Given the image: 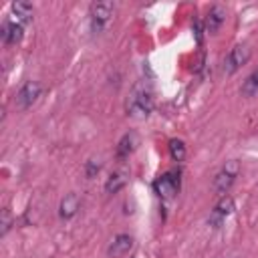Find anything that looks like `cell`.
Masks as SVG:
<instances>
[{
	"label": "cell",
	"mask_w": 258,
	"mask_h": 258,
	"mask_svg": "<svg viewBox=\"0 0 258 258\" xmlns=\"http://www.w3.org/2000/svg\"><path fill=\"white\" fill-rule=\"evenodd\" d=\"M232 212H234V200H232L230 196H222L220 202L214 206V210H212V214H210V218H208V224H210L212 228H220Z\"/></svg>",
	"instance_id": "cell-7"
},
{
	"label": "cell",
	"mask_w": 258,
	"mask_h": 258,
	"mask_svg": "<svg viewBox=\"0 0 258 258\" xmlns=\"http://www.w3.org/2000/svg\"><path fill=\"white\" fill-rule=\"evenodd\" d=\"M242 95H246V97H254V95H258V69L256 71H252L248 77H246V81L242 83Z\"/></svg>",
	"instance_id": "cell-15"
},
{
	"label": "cell",
	"mask_w": 258,
	"mask_h": 258,
	"mask_svg": "<svg viewBox=\"0 0 258 258\" xmlns=\"http://www.w3.org/2000/svg\"><path fill=\"white\" fill-rule=\"evenodd\" d=\"M238 173H240V163H238L236 159L226 161L224 167H222V169L216 173V177H214V191L220 194V196H226L228 189L234 185Z\"/></svg>",
	"instance_id": "cell-2"
},
{
	"label": "cell",
	"mask_w": 258,
	"mask_h": 258,
	"mask_svg": "<svg viewBox=\"0 0 258 258\" xmlns=\"http://www.w3.org/2000/svg\"><path fill=\"white\" fill-rule=\"evenodd\" d=\"M125 111L133 119H145L153 111V93L143 83L135 85L125 101Z\"/></svg>",
	"instance_id": "cell-1"
},
{
	"label": "cell",
	"mask_w": 258,
	"mask_h": 258,
	"mask_svg": "<svg viewBox=\"0 0 258 258\" xmlns=\"http://www.w3.org/2000/svg\"><path fill=\"white\" fill-rule=\"evenodd\" d=\"M113 12H115V4L113 2H93L91 4V28L93 32H101L107 28V24L111 22L113 18Z\"/></svg>",
	"instance_id": "cell-3"
},
{
	"label": "cell",
	"mask_w": 258,
	"mask_h": 258,
	"mask_svg": "<svg viewBox=\"0 0 258 258\" xmlns=\"http://www.w3.org/2000/svg\"><path fill=\"white\" fill-rule=\"evenodd\" d=\"M127 177H129V171H127V169H117V171H113V173L107 177V181H105V191H107V194H117V191L127 183Z\"/></svg>",
	"instance_id": "cell-13"
},
{
	"label": "cell",
	"mask_w": 258,
	"mask_h": 258,
	"mask_svg": "<svg viewBox=\"0 0 258 258\" xmlns=\"http://www.w3.org/2000/svg\"><path fill=\"white\" fill-rule=\"evenodd\" d=\"M79 206H81V200L77 194H67L62 200H60V206H58V216L62 220H71L77 216L79 212Z\"/></svg>",
	"instance_id": "cell-11"
},
{
	"label": "cell",
	"mask_w": 258,
	"mask_h": 258,
	"mask_svg": "<svg viewBox=\"0 0 258 258\" xmlns=\"http://www.w3.org/2000/svg\"><path fill=\"white\" fill-rule=\"evenodd\" d=\"M99 169H101V163L99 161H95V159H89L87 161V177H95L99 173Z\"/></svg>",
	"instance_id": "cell-18"
},
{
	"label": "cell",
	"mask_w": 258,
	"mask_h": 258,
	"mask_svg": "<svg viewBox=\"0 0 258 258\" xmlns=\"http://www.w3.org/2000/svg\"><path fill=\"white\" fill-rule=\"evenodd\" d=\"M250 58V48L246 44H236L224 58V73L234 75L238 69H242Z\"/></svg>",
	"instance_id": "cell-6"
},
{
	"label": "cell",
	"mask_w": 258,
	"mask_h": 258,
	"mask_svg": "<svg viewBox=\"0 0 258 258\" xmlns=\"http://www.w3.org/2000/svg\"><path fill=\"white\" fill-rule=\"evenodd\" d=\"M40 91H42V87H40L38 81H26V83L18 89V93H16V97H14L16 109H20V111L30 109V107L36 103V99L40 97Z\"/></svg>",
	"instance_id": "cell-4"
},
{
	"label": "cell",
	"mask_w": 258,
	"mask_h": 258,
	"mask_svg": "<svg viewBox=\"0 0 258 258\" xmlns=\"http://www.w3.org/2000/svg\"><path fill=\"white\" fill-rule=\"evenodd\" d=\"M10 12H12V16H14L16 22L26 24V22L32 20V12H34V10H32V6H30L28 2H12Z\"/></svg>",
	"instance_id": "cell-14"
},
{
	"label": "cell",
	"mask_w": 258,
	"mask_h": 258,
	"mask_svg": "<svg viewBox=\"0 0 258 258\" xmlns=\"http://www.w3.org/2000/svg\"><path fill=\"white\" fill-rule=\"evenodd\" d=\"M131 248H133V238L129 234H119L111 240V244L107 248V256L109 258H119V256L127 254Z\"/></svg>",
	"instance_id": "cell-8"
},
{
	"label": "cell",
	"mask_w": 258,
	"mask_h": 258,
	"mask_svg": "<svg viewBox=\"0 0 258 258\" xmlns=\"http://www.w3.org/2000/svg\"><path fill=\"white\" fill-rule=\"evenodd\" d=\"M137 143H139V139H137V133H135V131L125 133V135L121 137L119 145H117V157H119V159L129 157V153H133V149L137 147Z\"/></svg>",
	"instance_id": "cell-12"
},
{
	"label": "cell",
	"mask_w": 258,
	"mask_h": 258,
	"mask_svg": "<svg viewBox=\"0 0 258 258\" xmlns=\"http://www.w3.org/2000/svg\"><path fill=\"white\" fill-rule=\"evenodd\" d=\"M0 34H2V40H4L6 44H16V42H20L22 36H24V24H20V22H16V20H6V22L2 24Z\"/></svg>",
	"instance_id": "cell-10"
},
{
	"label": "cell",
	"mask_w": 258,
	"mask_h": 258,
	"mask_svg": "<svg viewBox=\"0 0 258 258\" xmlns=\"http://www.w3.org/2000/svg\"><path fill=\"white\" fill-rule=\"evenodd\" d=\"M153 189L161 200H171L179 189V175L175 171H167V173L159 175L153 181Z\"/></svg>",
	"instance_id": "cell-5"
},
{
	"label": "cell",
	"mask_w": 258,
	"mask_h": 258,
	"mask_svg": "<svg viewBox=\"0 0 258 258\" xmlns=\"http://www.w3.org/2000/svg\"><path fill=\"white\" fill-rule=\"evenodd\" d=\"M169 153L173 157V161H183L187 149H185V143L181 139H171L169 141Z\"/></svg>",
	"instance_id": "cell-16"
},
{
	"label": "cell",
	"mask_w": 258,
	"mask_h": 258,
	"mask_svg": "<svg viewBox=\"0 0 258 258\" xmlns=\"http://www.w3.org/2000/svg\"><path fill=\"white\" fill-rule=\"evenodd\" d=\"M224 20H226V8L220 6V4H214L208 10V16H206V32L216 34L220 30V26L224 24Z\"/></svg>",
	"instance_id": "cell-9"
},
{
	"label": "cell",
	"mask_w": 258,
	"mask_h": 258,
	"mask_svg": "<svg viewBox=\"0 0 258 258\" xmlns=\"http://www.w3.org/2000/svg\"><path fill=\"white\" fill-rule=\"evenodd\" d=\"M0 234L2 236H6L8 234V230H10V226H12V216H10V210L8 208H4L2 210V222H0Z\"/></svg>",
	"instance_id": "cell-17"
}]
</instances>
